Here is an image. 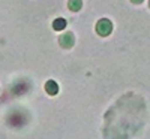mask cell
Here are the masks:
<instances>
[{"label": "cell", "mask_w": 150, "mask_h": 139, "mask_svg": "<svg viewBox=\"0 0 150 139\" xmlns=\"http://www.w3.org/2000/svg\"><path fill=\"white\" fill-rule=\"evenodd\" d=\"M68 6H69V9H71V11L77 12V11H80V9H81V6H83V2H81V0H69Z\"/></svg>", "instance_id": "5"}, {"label": "cell", "mask_w": 150, "mask_h": 139, "mask_svg": "<svg viewBox=\"0 0 150 139\" xmlns=\"http://www.w3.org/2000/svg\"><path fill=\"white\" fill-rule=\"evenodd\" d=\"M112 30V24L110 20L107 18H102V20H99L98 24H96V32L99 36H108Z\"/></svg>", "instance_id": "1"}, {"label": "cell", "mask_w": 150, "mask_h": 139, "mask_svg": "<svg viewBox=\"0 0 150 139\" xmlns=\"http://www.w3.org/2000/svg\"><path fill=\"white\" fill-rule=\"evenodd\" d=\"M45 91L50 94V96H56L59 93V85L56 81H47L45 84Z\"/></svg>", "instance_id": "3"}, {"label": "cell", "mask_w": 150, "mask_h": 139, "mask_svg": "<svg viewBox=\"0 0 150 139\" xmlns=\"http://www.w3.org/2000/svg\"><path fill=\"white\" fill-rule=\"evenodd\" d=\"M149 6H150V2H149Z\"/></svg>", "instance_id": "7"}, {"label": "cell", "mask_w": 150, "mask_h": 139, "mask_svg": "<svg viewBox=\"0 0 150 139\" xmlns=\"http://www.w3.org/2000/svg\"><path fill=\"white\" fill-rule=\"evenodd\" d=\"M53 29L57 30V32H62L66 29V20L65 18H56L54 22H53Z\"/></svg>", "instance_id": "4"}, {"label": "cell", "mask_w": 150, "mask_h": 139, "mask_svg": "<svg viewBox=\"0 0 150 139\" xmlns=\"http://www.w3.org/2000/svg\"><path fill=\"white\" fill-rule=\"evenodd\" d=\"M131 2H132V3H135V5H140V3H143V2H144V0H131Z\"/></svg>", "instance_id": "6"}, {"label": "cell", "mask_w": 150, "mask_h": 139, "mask_svg": "<svg viewBox=\"0 0 150 139\" xmlns=\"http://www.w3.org/2000/svg\"><path fill=\"white\" fill-rule=\"evenodd\" d=\"M60 45L63 46V48H71L74 44H75V39H74V34L71 32H66L60 36V39H59Z\"/></svg>", "instance_id": "2"}]
</instances>
